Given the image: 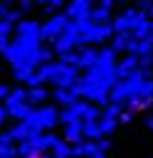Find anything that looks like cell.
Returning <instances> with one entry per match:
<instances>
[{"label": "cell", "instance_id": "obj_2", "mask_svg": "<svg viewBox=\"0 0 153 158\" xmlns=\"http://www.w3.org/2000/svg\"><path fill=\"white\" fill-rule=\"evenodd\" d=\"M39 2H44V0H39Z\"/></svg>", "mask_w": 153, "mask_h": 158}, {"label": "cell", "instance_id": "obj_1", "mask_svg": "<svg viewBox=\"0 0 153 158\" xmlns=\"http://www.w3.org/2000/svg\"><path fill=\"white\" fill-rule=\"evenodd\" d=\"M49 2H52V5H62L64 0H49Z\"/></svg>", "mask_w": 153, "mask_h": 158}]
</instances>
